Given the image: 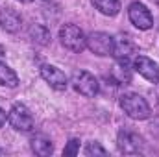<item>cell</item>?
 I'll use <instances>...</instances> for the list:
<instances>
[{
  "instance_id": "cell-16",
  "label": "cell",
  "mask_w": 159,
  "mask_h": 157,
  "mask_svg": "<svg viewBox=\"0 0 159 157\" xmlns=\"http://www.w3.org/2000/svg\"><path fill=\"white\" fill-rule=\"evenodd\" d=\"M32 35H34V41H37V43H41V44H46L48 39H50L48 30L43 28V26H35V28H32Z\"/></svg>"
},
{
  "instance_id": "cell-13",
  "label": "cell",
  "mask_w": 159,
  "mask_h": 157,
  "mask_svg": "<svg viewBox=\"0 0 159 157\" xmlns=\"http://www.w3.org/2000/svg\"><path fill=\"white\" fill-rule=\"evenodd\" d=\"M0 85L11 87V89L19 85V76H17V72H15L11 67H7L6 63H2V61H0Z\"/></svg>"
},
{
  "instance_id": "cell-15",
  "label": "cell",
  "mask_w": 159,
  "mask_h": 157,
  "mask_svg": "<svg viewBox=\"0 0 159 157\" xmlns=\"http://www.w3.org/2000/svg\"><path fill=\"white\" fill-rule=\"evenodd\" d=\"M32 150L41 157H46L52 154V150H54V146H52V142L46 139V137H35L34 141H32Z\"/></svg>"
},
{
  "instance_id": "cell-8",
  "label": "cell",
  "mask_w": 159,
  "mask_h": 157,
  "mask_svg": "<svg viewBox=\"0 0 159 157\" xmlns=\"http://www.w3.org/2000/svg\"><path fill=\"white\" fill-rule=\"evenodd\" d=\"M41 76L43 79L52 87V89H57V91H63V89H67V85H69V79L65 76V72H61L57 67H54V65H43L41 67Z\"/></svg>"
},
{
  "instance_id": "cell-18",
  "label": "cell",
  "mask_w": 159,
  "mask_h": 157,
  "mask_svg": "<svg viewBox=\"0 0 159 157\" xmlns=\"http://www.w3.org/2000/svg\"><path fill=\"white\" fill-rule=\"evenodd\" d=\"M80 152V141L78 139H72V141H69V144L65 146V150H63V154L65 155H76Z\"/></svg>"
},
{
  "instance_id": "cell-12",
  "label": "cell",
  "mask_w": 159,
  "mask_h": 157,
  "mask_svg": "<svg viewBox=\"0 0 159 157\" xmlns=\"http://www.w3.org/2000/svg\"><path fill=\"white\" fill-rule=\"evenodd\" d=\"M111 76L115 78L117 83H129V79H131V70H129L128 59H119V61L115 63Z\"/></svg>"
},
{
  "instance_id": "cell-3",
  "label": "cell",
  "mask_w": 159,
  "mask_h": 157,
  "mask_svg": "<svg viewBox=\"0 0 159 157\" xmlns=\"http://www.w3.org/2000/svg\"><path fill=\"white\" fill-rule=\"evenodd\" d=\"M7 120L17 131H30L34 128V115L24 104H15L7 115Z\"/></svg>"
},
{
  "instance_id": "cell-20",
  "label": "cell",
  "mask_w": 159,
  "mask_h": 157,
  "mask_svg": "<svg viewBox=\"0 0 159 157\" xmlns=\"http://www.w3.org/2000/svg\"><path fill=\"white\" fill-rule=\"evenodd\" d=\"M2 57H4V46L0 44V61H2Z\"/></svg>"
},
{
  "instance_id": "cell-19",
  "label": "cell",
  "mask_w": 159,
  "mask_h": 157,
  "mask_svg": "<svg viewBox=\"0 0 159 157\" xmlns=\"http://www.w3.org/2000/svg\"><path fill=\"white\" fill-rule=\"evenodd\" d=\"M6 120H7V115H6V111H4V109H0V128L6 124Z\"/></svg>"
},
{
  "instance_id": "cell-6",
  "label": "cell",
  "mask_w": 159,
  "mask_h": 157,
  "mask_svg": "<svg viewBox=\"0 0 159 157\" xmlns=\"http://www.w3.org/2000/svg\"><path fill=\"white\" fill-rule=\"evenodd\" d=\"M87 48L96 56H111L113 54V37L104 32H94L87 37Z\"/></svg>"
},
{
  "instance_id": "cell-5",
  "label": "cell",
  "mask_w": 159,
  "mask_h": 157,
  "mask_svg": "<svg viewBox=\"0 0 159 157\" xmlns=\"http://www.w3.org/2000/svg\"><path fill=\"white\" fill-rule=\"evenodd\" d=\"M128 15H129V20L135 28L139 30H150L154 26V17L150 13V9L141 4V2H133L129 4V9H128Z\"/></svg>"
},
{
  "instance_id": "cell-1",
  "label": "cell",
  "mask_w": 159,
  "mask_h": 157,
  "mask_svg": "<svg viewBox=\"0 0 159 157\" xmlns=\"http://www.w3.org/2000/svg\"><path fill=\"white\" fill-rule=\"evenodd\" d=\"M120 107L124 109V113L133 120H144L152 115V109L148 105V102L135 92H128L120 96Z\"/></svg>"
},
{
  "instance_id": "cell-4",
  "label": "cell",
  "mask_w": 159,
  "mask_h": 157,
  "mask_svg": "<svg viewBox=\"0 0 159 157\" xmlns=\"http://www.w3.org/2000/svg\"><path fill=\"white\" fill-rule=\"evenodd\" d=\"M70 83H72V87L76 89V92L87 96V98H93V96L98 94V81H96V78H94L91 72H87V70L76 72V74L72 76V81H70Z\"/></svg>"
},
{
  "instance_id": "cell-17",
  "label": "cell",
  "mask_w": 159,
  "mask_h": 157,
  "mask_svg": "<svg viewBox=\"0 0 159 157\" xmlns=\"http://www.w3.org/2000/svg\"><path fill=\"white\" fill-rule=\"evenodd\" d=\"M85 154H87V155H107L106 148H104L100 142H89L87 148H85Z\"/></svg>"
},
{
  "instance_id": "cell-9",
  "label": "cell",
  "mask_w": 159,
  "mask_h": 157,
  "mask_svg": "<svg viewBox=\"0 0 159 157\" xmlns=\"http://www.w3.org/2000/svg\"><path fill=\"white\" fill-rule=\"evenodd\" d=\"M119 150L126 155H133V154H139L141 148H143V141L139 135L131 133V131H120L119 133Z\"/></svg>"
},
{
  "instance_id": "cell-21",
  "label": "cell",
  "mask_w": 159,
  "mask_h": 157,
  "mask_svg": "<svg viewBox=\"0 0 159 157\" xmlns=\"http://www.w3.org/2000/svg\"><path fill=\"white\" fill-rule=\"evenodd\" d=\"M19 2H32V0H19Z\"/></svg>"
},
{
  "instance_id": "cell-14",
  "label": "cell",
  "mask_w": 159,
  "mask_h": 157,
  "mask_svg": "<svg viewBox=\"0 0 159 157\" xmlns=\"http://www.w3.org/2000/svg\"><path fill=\"white\" fill-rule=\"evenodd\" d=\"M91 2H93V6H94L100 13L109 15V17L117 15L120 11V2L119 0H91Z\"/></svg>"
},
{
  "instance_id": "cell-2",
  "label": "cell",
  "mask_w": 159,
  "mask_h": 157,
  "mask_svg": "<svg viewBox=\"0 0 159 157\" xmlns=\"http://www.w3.org/2000/svg\"><path fill=\"white\" fill-rule=\"evenodd\" d=\"M59 41L61 44L70 52H83L87 48V37L85 34L74 24H65L59 30Z\"/></svg>"
},
{
  "instance_id": "cell-7",
  "label": "cell",
  "mask_w": 159,
  "mask_h": 157,
  "mask_svg": "<svg viewBox=\"0 0 159 157\" xmlns=\"http://www.w3.org/2000/svg\"><path fill=\"white\" fill-rule=\"evenodd\" d=\"M133 69L144 79H148L150 83H159V65L156 61H152L150 57L137 56L135 61H133Z\"/></svg>"
},
{
  "instance_id": "cell-11",
  "label": "cell",
  "mask_w": 159,
  "mask_h": 157,
  "mask_svg": "<svg viewBox=\"0 0 159 157\" xmlns=\"http://www.w3.org/2000/svg\"><path fill=\"white\" fill-rule=\"evenodd\" d=\"M20 24H22V19H20V15L15 9H11V7L0 9V26L6 32H11V34L19 32Z\"/></svg>"
},
{
  "instance_id": "cell-10",
  "label": "cell",
  "mask_w": 159,
  "mask_h": 157,
  "mask_svg": "<svg viewBox=\"0 0 159 157\" xmlns=\"http://www.w3.org/2000/svg\"><path fill=\"white\" fill-rule=\"evenodd\" d=\"M133 52H135V44L128 35L120 34L117 37H113V54L111 56H115L117 59H128Z\"/></svg>"
}]
</instances>
